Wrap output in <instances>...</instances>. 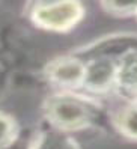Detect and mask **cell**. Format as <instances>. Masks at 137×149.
I'll use <instances>...</instances> for the list:
<instances>
[{
	"mask_svg": "<svg viewBox=\"0 0 137 149\" xmlns=\"http://www.w3.org/2000/svg\"><path fill=\"white\" fill-rule=\"evenodd\" d=\"M113 77V71L112 66L106 65V63H99V65H92L88 71H84V80L88 84H90L92 87H104L110 83Z\"/></svg>",
	"mask_w": 137,
	"mask_h": 149,
	"instance_id": "277c9868",
	"label": "cell"
},
{
	"mask_svg": "<svg viewBox=\"0 0 137 149\" xmlns=\"http://www.w3.org/2000/svg\"><path fill=\"white\" fill-rule=\"evenodd\" d=\"M14 136V127L9 119L5 116H0V148L6 146L12 140Z\"/></svg>",
	"mask_w": 137,
	"mask_h": 149,
	"instance_id": "52a82bcc",
	"label": "cell"
},
{
	"mask_svg": "<svg viewBox=\"0 0 137 149\" xmlns=\"http://www.w3.org/2000/svg\"><path fill=\"white\" fill-rule=\"evenodd\" d=\"M50 115L59 127L72 130L86 124L89 119V110L80 100L61 96L51 102Z\"/></svg>",
	"mask_w": 137,
	"mask_h": 149,
	"instance_id": "7a4b0ae2",
	"label": "cell"
},
{
	"mask_svg": "<svg viewBox=\"0 0 137 149\" xmlns=\"http://www.w3.org/2000/svg\"><path fill=\"white\" fill-rule=\"evenodd\" d=\"M51 77L65 86H75L84 80V68L77 60H61L51 68Z\"/></svg>",
	"mask_w": 137,
	"mask_h": 149,
	"instance_id": "3957f363",
	"label": "cell"
},
{
	"mask_svg": "<svg viewBox=\"0 0 137 149\" xmlns=\"http://www.w3.org/2000/svg\"><path fill=\"white\" fill-rule=\"evenodd\" d=\"M121 124H122V130L127 134L137 137V107L125 113L121 119Z\"/></svg>",
	"mask_w": 137,
	"mask_h": 149,
	"instance_id": "8992f818",
	"label": "cell"
},
{
	"mask_svg": "<svg viewBox=\"0 0 137 149\" xmlns=\"http://www.w3.org/2000/svg\"><path fill=\"white\" fill-rule=\"evenodd\" d=\"M116 11H130L137 6V0H107Z\"/></svg>",
	"mask_w": 137,
	"mask_h": 149,
	"instance_id": "ba28073f",
	"label": "cell"
},
{
	"mask_svg": "<svg viewBox=\"0 0 137 149\" xmlns=\"http://www.w3.org/2000/svg\"><path fill=\"white\" fill-rule=\"evenodd\" d=\"M81 9L74 0H62L53 5L44 6L36 11L35 20L38 24L48 29L63 30L68 29L80 18Z\"/></svg>",
	"mask_w": 137,
	"mask_h": 149,
	"instance_id": "6da1fadb",
	"label": "cell"
},
{
	"mask_svg": "<svg viewBox=\"0 0 137 149\" xmlns=\"http://www.w3.org/2000/svg\"><path fill=\"white\" fill-rule=\"evenodd\" d=\"M119 81L128 91L137 93V57H130L119 69Z\"/></svg>",
	"mask_w": 137,
	"mask_h": 149,
	"instance_id": "5b68a950",
	"label": "cell"
}]
</instances>
